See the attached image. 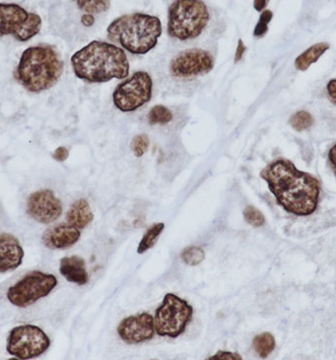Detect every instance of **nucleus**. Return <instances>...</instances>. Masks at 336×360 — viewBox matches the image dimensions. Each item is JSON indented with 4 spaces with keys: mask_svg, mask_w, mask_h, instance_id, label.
<instances>
[{
    "mask_svg": "<svg viewBox=\"0 0 336 360\" xmlns=\"http://www.w3.org/2000/svg\"><path fill=\"white\" fill-rule=\"evenodd\" d=\"M261 176L286 212L298 217H308L316 212L320 182L310 174L298 170L291 161H273L262 170Z\"/></svg>",
    "mask_w": 336,
    "mask_h": 360,
    "instance_id": "obj_1",
    "label": "nucleus"
},
{
    "mask_svg": "<svg viewBox=\"0 0 336 360\" xmlns=\"http://www.w3.org/2000/svg\"><path fill=\"white\" fill-rule=\"evenodd\" d=\"M76 77L88 83H105L124 79L129 75V58L114 44L93 41L71 56Z\"/></svg>",
    "mask_w": 336,
    "mask_h": 360,
    "instance_id": "obj_2",
    "label": "nucleus"
},
{
    "mask_svg": "<svg viewBox=\"0 0 336 360\" xmlns=\"http://www.w3.org/2000/svg\"><path fill=\"white\" fill-rule=\"evenodd\" d=\"M63 72V61L56 46L43 44L22 53L15 78L29 92L40 93L53 87Z\"/></svg>",
    "mask_w": 336,
    "mask_h": 360,
    "instance_id": "obj_3",
    "label": "nucleus"
},
{
    "mask_svg": "<svg viewBox=\"0 0 336 360\" xmlns=\"http://www.w3.org/2000/svg\"><path fill=\"white\" fill-rule=\"evenodd\" d=\"M108 38L132 55H146L157 46L162 34L158 17L144 13L122 15L107 29Z\"/></svg>",
    "mask_w": 336,
    "mask_h": 360,
    "instance_id": "obj_4",
    "label": "nucleus"
},
{
    "mask_svg": "<svg viewBox=\"0 0 336 360\" xmlns=\"http://www.w3.org/2000/svg\"><path fill=\"white\" fill-rule=\"evenodd\" d=\"M209 19L202 0H175L169 8L167 30L176 40H193L202 33Z\"/></svg>",
    "mask_w": 336,
    "mask_h": 360,
    "instance_id": "obj_5",
    "label": "nucleus"
},
{
    "mask_svg": "<svg viewBox=\"0 0 336 360\" xmlns=\"http://www.w3.org/2000/svg\"><path fill=\"white\" fill-rule=\"evenodd\" d=\"M193 314V307L186 300L168 293L156 311L154 328L161 337L178 338L185 332Z\"/></svg>",
    "mask_w": 336,
    "mask_h": 360,
    "instance_id": "obj_6",
    "label": "nucleus"
},
{
    "mask_svg": "<svg viewBox=\"0 0 336 360\" xmlns=\"http://www.w3.org/2000/svg\"><path fill=\"white\" fill-rule=\"evenodd\" d=\"M41 24L40 15L18 4H0V37L11 35L24 43L40 33Z\"/></svg>",
    "mask_w": 336,
    "mask_h": 360,
    "instance_id": "obj_7",
    "label": "nucleus"
},
{
    "mask_svg": "<svg viewBox=\"0 0 336 360\" xmlns=\"http://www.w3.org/2000/svg\"><path fill=\"white\" fill-rule=\"evenodd\" d=\"M56 285L58 279L53 274L33 271L9 288L7 300L17 307H29L50 295Z\"/></svg>",
    "mask_w": 336,
    "mask_h": 360,
    "instance_id": "obj_8",
    "label": "nucleus"
},
{
    "mask_svg": "<svg viewBox=\"0 0 336 360\" xmlns=\"http://www.w3.org/2000/svg\"><path fill=\"white\" fill-rule=\"evenodd\" d=\"M51 340L41 328L34 325H22L14 328L7 340L9 354L19 359H32L45 354Z\"/></svg>",
    "mask_w": 336,
    "mask_h": 360,
    "instance_id": "obj_9",
    "label": "nucleus"
},
{
    "mask_svg": "<svg viewBox=\"0 0 336 360\" xmlns=\"http://www.w3.org/2000/svg\"><path fill=\"white\" fill-rule=\"evenodd\" d=\"M153 82L149 73L137 71L129 79L117 85L112 101L119 111L134 112L151 100Z\"/></svg>",
    "mask_w": 336,
    "mask_h": 360,
    "instance_id": "obj_10",
    "label": "nucleus"
},
{
    "mask_svg": "<svg viewBox=\"0 0 336 360\" xmlns=\"http://www.w3.org/2000/svg\"><path fill=\"white\" fill-rule=\"evenodd\" d=\"M214 68V58L209 51L188 50L181 51L170 63V72L174 77L191 78L205 75Z\"/></svg>",
    "mask_w": 336,
    "mask_h": 360,
    "instance_id": "obj_11",
    "label": "nucleus"
},
{
    "mask_svg": "<svg viewBox=\"0 0 336 360\" xmlns=\"http://www.w3.org/2000/svg\"><path fill=\"white\" fill-rule=\"evenodd\" d=\"M27 213L39 224H53L63 214V203L51 190L37 191L29 195Z\"/></svg>",
    "mask_w": 336,
    "mask_h": 360,
    "instance_id": "obj_12",
    "label": "nucleus"
},
{
    "mask_svg": "<svg viewBox=\"0 0 336 360\" xmlns=\"http://www.w3.org/2000/svg\"><path fill=\"white\" fill-rule=\"evenodd\" d=\"M117 333L119 338L129 345L141 344L151 340L155 334L153 317L148 313L127 317L119 323Z\"/></svg>",
    "mask_w": 336,
    "mask_h": 360,
    "instance_id": "obj_13",
    "label": "nucleus"
},
{
    "mask_svg": "<svg viewBox=\"0 0 336 360\" xmlns=\"http://www.w3.org/2000/svg\"><path fill=\"white\" fill-rule=\"evenodd\" d=\"M24 250L13 235L0 234V273L15 271L21 266Z\"/></svg>",
    "mask_w": 336,
    "mask_h": 360,
    "instance_id": "obj_14",
    "label": "nucleus"
},
{
    "mask_svg": "<svg viewBox=\"0 0 336 360\" xmlns=\"http://www.w3.org/2000/svg\"><path fill=\"white\" fill-rule=\"evenodd\" d=\"M80 230L70 224H60L46 230L41 242L51 250L67 249L79 241Z\"/></svg>",
    "mask_w": 336,
    "mask_h": 360,
    "instance_id": "obj_15",
    "label": "nucleus"
},
{
    "mask_svg": "<svg viewBox=\"0 0 336 360\" xmlns=\"http://www.w3.org/2000/svg\"><path fill=\"white\" fill-rule=\"evenodd\" d=\"M60 271L66 281L78 285H84L89 281L84 259L79 256L65 257L61 259Z\"/></svg>",
    "mask_w": 336,
    "mask_h": 360,
    "instance_id": "obj_16",
    "label": "nucleus"
},
{
    "mask_svg": "<svg viewBox=\"0 0 336 360\" xmlns=\"http://www.w3.org/2000/svg\"><path fill=\"white\" fill-rule=\"evenodd\" d=\"M94 219V213L90 207V203L85 198L76 200L66 214V221L75 229L82 230L88 226Z\"/></svg>",
    "mask_w": 336,
    "mask_h": 360,
    "instance_id": "obj_17",
    "label": "nucleus"
},
{
    "mask_svg": "<svg viewBox=\"0 0 336 360\" xmlns=\"http://www.w3.org/2000/svg\"><path fill=\"white\" fill-rule=\"evenodd\" d=\"M330 49L328 43H318L311 46L308 50L302 53L295 60V68L298 70L306 71L311 65L320 60L323 53Z\"/></svg>",
    "mask_w": 336,
    "mask_h": 360,
    "instance_id": "obj_18",
    "label": "nucleus"
},
{
    "mask_svg": "<svg viewBox=\"0 0 336 360\" xmlns=\"http://www.w3.org/2000/svg\"><path fill=\"white\" fill-rule=\"evenodd\" d=\"M254 349L261 359H266L276 349V339L271 333H262L254 339Z\"/></svg>",
    "mask_w": 336,
    "mask_h": 360,
    "instance_id": "obj_19",
    "label": "nucleus"
},
{
    "mask_svg": "<svg viewBox=\"0 0 336 360\" xmlns=\"http://www.w3.org/2000/svg\"><path fill=\"white\" fill-rule=\"evenodd\" d=\"M76 2L78 8L86 14H100L109 11L110 0H72Z\"/></svg>",
    "mask_w": 336,
    "mask_h": 360,
    "instance_id": "obj_20",
    "label": "nucleus"
},
{
    "mask_svg": "<svg viewBox=\"0 0 336 360\" xmlns=\"http://www.w3.org/2000/svg\"><path fill=\"white\" fill-rule=\"evenodd\" d=\"M165 229V224H154L153 226L150 227L146 234H144L143 238H142L141 243H139L138 249H137V253L143 254L144 252L148 251L152 247L155 245L158 237L160 236L162 232Z\"/></svg>",
    "mask_w": 336,
    "mask_h": 360,
    "instance_id": "obj_21",
    "label": "nucleus"
},
{
    "mask_svg": "<svg viewBox=\"0 0 336 360\" xmlns=\"http://www.w3.org/2000/svg\"><path fill=\"white\" fill-rule=\"evenodd\" d=\"M173 120V114L168 108L163 105H157L152 108L148 114V122L150 124H167Z\"/></svg>",
    "mask_w": 336,
    "mask_h": 360,
    "instance_id": "obj_22",
    "label": "nucleus"
},
{
    "mask_svg": "<svg viewBox=\"0 0 336 360\" xmlns=\"http://www.w3.org/2000/svg\"><path fill=\"white\" fill-rule=\"evenodd\" d=\"M289 122L296 131H303L313 126L314 117L309 112L299 111L292 115Z\"/></svg>",
    "mask_w": 336,
    "mask_h": 360,
    "instance_id": "obj_23",
    "label": "nucleus"
},
{
    "mask_svg": "<svg viewBox=\"0 0 336 360\" xmlns=\"http://www.w3.org/2000/svg\"><path fill=\"white\" fill-rule=\"evenodd\" d=\"M181 259L188 266H195L205 261V253L200 247L191 246L183 250Z\"/></svg>",
    "mask_w": 336,
    "mask_h": 360,
    "instance_id": "obj_24",
    "label": "nucleus"
},
{
    "mask_svg": "<svg viewBox=\"0 0 336 360\" xmlns=\"http://www.w3.org/2000/svg\"><path fill=\"white\" fill-rule=\"evenodd\" d=\"M244 217L247 224L254 227H261L266 224V219L261 212L254 207H247L244 212Z\"/></svg>",
    "mask_w": 336,
    "mask_h": 360,
    "instance_id": "obj_25",
    "label": "nucleus"
},
{
    "mask_svg": "<svg viewBox=\"0 0 336 360\" xmlns=\"http://www.w3.org/2000/svg\"><path fill=\"white\" fill-rule=\"evenodd\" d=\"M149 148V137L146 134H138L131 141V149L136 158H141Z\"/></svg>",
    "mask_w": 336,
    "mask_h": 360,
    "instance_id": "obj_26",
    "label": "nucleus"
},
{
    "mask_svg": "<svg viewBox=\"0 0 336 360\" xmlns=\"http://www.w3.org/2000/svg\"><path fill=\"white\" fill-rule=\"evenodd\" d=\"M272 16V12L271 11H262L261 17H259V23L257 24L256 28H254V36L257 38L264 37L269 30V24L271 23Z\"/></svg>",
    "mask_w": 336,
    "mask_h": 360,
    "instance_id": "obj_27",
    "label": "nucleus"
},
{
    "mask_svg": "<svg viewBox=\"0 0 336 360\" xmlns=\"http://www.w3.org/2000/svg\"><path fill=\"white\" fill-rule=\"evenodd\" d=\"M211 360H242V357L239 354H233L229 352H218L217 354L211 356Z\"/></svg>",
    "mask_w": 336,
    "mask_h": 360,
    "instance_id": "obj_28",
    "label": "nucleus"
},
{
    "mask_svg": "<svg viewBox=\"0 0 336 360\" xmlns=\"http://www.w3.org/2000/svg\"><path fill=\"white\" fill-rule=\"evenodd\" d=\"M68 156H70V151L65 146H60L53 153V158L58 162H65V160H67Z\"/></svg>",
    "mask_w": 336,
    "mask_h": 360,
    "instance_id": "obj_29",
    "label": "nucleus"
},
{
    "mask_svg": "<svg viewBox=\"0 0 336 360\" xmlns=\"http://www.w3.org/2000/svg\"><path fill=\"white\" fill-rule=\"evenodd\" d=\"M336 80L335 79H331L330 82H328V96H330L331 102L333 103V104H335L336 103Z\"/></svg>",
    "mask_w": 336,
    "mask_h": 360,
    "instance_id": "obj_30",
    "label": "nucleus"
},
{
    "mask_svg": "<svg viewBox=\"0 0 336 360\" xmlns=\"http://www.w3.org/2000/svg\"><path fill=\"white\" fill-rule=\"evenodd\" d=\"M271 0H254V7L257 11H264L266 7L269 6Z\"/></svg>",
    "mask_w": 336,
    "mask_h": 360,
    "instance_id": "obj_31",
    "label": "nucleus"
},
{
    "mask_svg": "<svg viewBox=\"0 0 336 360\" xmlns=\"http://www.w3.org/2000/svg\"><path fill=\"white\" fill-rule=\"evenodd\" d=\"M245 51H246V46L241 40L239 41V45H238L237 53H236V63L241 60L243 55H244Z\"/></svg>",
    "mask_w": 336,
    "mask_h": 360,
    "instance_id": "obj_32",
    "label": "nucleus"
},
{
    "mask_svg": "<svg viewBox=\"0 0 336 360\" xmlns=\"http://www.w3.org/2000/svg\"><path fill=\"white\" fill-rule=\"evenodd\" d=\"M94 17L90 15V14H85V15L82 17V23L84 24L85 26H92L93 24H94Z\"/></svg>",
    "mask_w": 336,
    "mask_h": 360,
    "instance_id": "obj_33",
    "label": "nucleus"
},
{
    "mask_svg": "<svg viewBox=\"0 0 336 360\" xmlns=\"http://www.w3.org/2000/svg\"><path fill=\"white\" fill-rule=\"evenodd\" d=\"M335 146H333L332 148L330 149V155H328V158H330L331 166H332L333 170L335 169Z\"/></svg>",
    "mask_w": 336,
    "mask_h": 360,
    "instance_id": "obj_34",
    "label": "nucleus"
}]
</instances>
